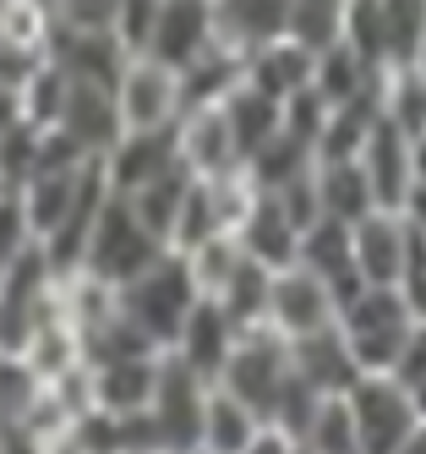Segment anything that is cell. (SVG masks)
<instances>
[{"label":"cell","mask_w":426,"mask_h":454,"mask_svg":"<svg viewBox=\"0 0 426 454\" xmlns=\"http://www.w3.org/2000/svg\"><path fill=\"white\" fill-rule=\"evenodd\" d=\"M115 301H120V317H126L148 345L170 350L175 334H181V323H186V312L203 301V296H197V285H191L186 257H181V252H164V257H153L137 279L115 285Z\"/></svg>","instance_id":"1"},{"label":"cell","mask_w":426,"mask_h":454,"mask_svg":"<svg viewBox=\"0 0 426 454\" xmlns=\"http://www.w3.org/2000/svg\"><path fill=\"white\" fill-rule=\"evenodd\" d=\"M170 247H164L148 224L131 214V203L120 198V192H110L105 208H98L93 219V231H88V247H82V274L93 279H105V285H126V279H137L153 257H164Z\"/></svg>","instance_id":"2"},{"label":"cell","mask_w":426,"mask_h":454,"mask_svg":"<svg viewBox=\"0 0 426 454\" xmlns=\"http://www.w3.org/2000/svg\"><path fill=\"white\" fill-rule=\"evenodd\" d=\"M410 329H415V312L405 307L399 290H383V285H367L350 307H339V334L360 372H393Z\"/></svg>","instance_id":"3"},{"label":"cell","mask_w":426,"mask_h":454,"mask_svg":"<svg viewBox=\"0 0 426 454\" xmlns=\"http://www.w3.org/2000/svg\"><path fill=\"white\" fill-rule=\"evenodd\" d=\"M295 378V362H290V340H279L274 329H246L229 350V362L219 372V388H229L241 405H252L262 421H274L284 388Z\"/></svg>","instance_id":"4"},{"label":"cell","mask_w":426,"mask_h":454,"mask_svg":"<svg viewBox=\"0 0 426 454\" xmlns=\"http://www.w3.org/2000/svg\"><path fill=\"white\" fill-rule=\"evenodd\" d=\"M345 400H350V416H355L360 454H399V443L421 427L410 388L393 372H360L345 388Z\"/></svg>","instance_id":"5"},{"label":"cell","mask_w":426,"mask_h":454,"mask_svg":"<svg viewBox=\"0 0 426 454\" xmlns=\"http://www.w3.org/2000/svg\"><path fill=\"white\" fill-rule=\"evenodd\" d=\"M181 72H170L153 55H131L115 77V115L120 132H164L181 121Z\"/></svg>","instance_id":"6"},{"label":"cell","mask_w":426,"mask_h":454,"mask_svg":"<svg viewBox=\"0 0 426 454\" xmlns=\"http://www.w3.org/2000/svg\"><path fill=\"white\" fill-rule=\"evenodd\" d=\"M208 378H197L191 367H181L170 350H164L159 362V383H153V427H159V443L164 454H186L197 449V438H203V405H208Z\"/></svg>","instance_id":"7"},{"label":"cell","mask_w":426,"mask_h":454,"mask_svg":"<svg viewBox=\"0 0 426 454\" xmlns=\"http://www.w3.org/2000/svg\"><path fill=\"white\" fill-rule=\"evenodd\" d=\"M339 317V301L312 269L301 263H284L274 269V285H268V329L279 340H306L317 329H334Z\"/></svg>","instance_id":"8"},{"label":"cell","mask_w":426,"mask_h":454,"mask_svg":"<svg viewBox=\"0 0 426 454\" xmlns=\"http://www.w3.org/2000/svg\"><path fill=\"white\" fill-rule=\"evenodd\" d=\"M159 362L164 350H137V356H105V362H88L82 388L88 405L110 411V416H137L153 405V383H159Z\"/></svg>","instance_id":"9"},{"label":"cell","mask_w":426,"mask_h":454,"mask_svg":"<svg viewBox=\"0 0 426 454\" xmlns=\"http://www.w3.org/2000/svg\"><path fill=\"white\" fill-rule=\"evenodd\" d=\"M175 153H181V165H186L191 176H203V181H219V176L246 170L241 143H236V126H229L224 105L186 110V115L175 121Z\"/></svg>","instance_id":"10"},{"label":"cell","mask_w":426,"mask_h":454,"mask_svg":"<svg viewBox=\"0 0 426 454\" xmlns=\"http://www.w3.org/2000/svg\"><path fill=\"white\" fill-rule=\"evenodd\" d=\"M355 159H360V170H367V181H372L377 208H393V214H399L405 198H410V186H415V137H410L393 115H383V121L372 126V137L360 143Z\"/></svg>","instance_id":"11"},{"label":"cell","mask_w":426,"mask_h":454,"mask_svg":"<svg viewBox=\"0 0 426 454\" xmlns=\"http://www.w3.org/2000/svg\"><path fill=\"white\" fill-rule=\"evenodd\" d=\"M213 39H219L213 0H159V17H153V34H148L143 55L164 60L170 72H186Z\"/></svg>","instance_id":"12"},{"label":"cell","mask_w":426,"mask_h":454,"mask_svg":"<svg viewBox=\"0 0 426 454\" xmlns=\"http://www.w3.org/2000/svg\"><path fill=\"white\" fill-rule=\"evenodd\" d=\"M236 340H241L236 317H229L219 301H208V296H203V301L186 312V323H181V334H175L170 356H175L181 367H191L197 378L219 383V372H224V362H229V350H236Z\"/></svg>","instance_id":"13"},{"label":"cell","mask_w":426,"mask_h":454,"mask_svg":"<svg viewBox=\"0 0 426 454\" xmlns=\"http://www.w3.org/2000/svg\"><path fill=\"white\" fill-rule=\"evenodd\" d=\"M405 241H410V224H405V214H393V208H372L367 219H355L350 224V263H355L360 285L393 290L399 263H405Z\"/></svg>","instance_id":"14"},{"label":"cell","mask_w":426,"mask_h":454,"mask_svg":"<svg viewBox=\"0 0 426 454\" xmlns=\"http://www.w3.org/2000/svg\"><path fill=\"white\" fill-rule=\"evenodd\" d=\"M295 263L301 269H312L328 290H334V301L339 307H350L360 290V274H355V263H350V224L345 219H317L312 231H301V252H295Z\"/></svg>","instance_id":"15"},{"label":"cell","mask_w":426,"mask_h":454,"mask_svg":"<svg viewBox=\"0 0 426 454\" xmlns=\"http://www.w3.org/2000/svg\"><path fill=\"white\" fill-rule=\"evenodd\" d=\"M55 132H66L77 143V153L88 159H105L120 137V115H115V88H98V82H77L72 77V99H66Z\"/></svg>","instance_id":"16"},{"label":"cell","mask_w":426,"mask_h":454,"mask_svg":"<svg viewBox=\"0 0 426 454\" xmlns=\"http://www.w3.org/2000/svg\"><path fill=\"white\" fill-rule=\"evenodd\" d=\"M290 362H295V378L312 383L317 395H345V388L360 378L355 367V356L339 334V317H334V329H317L306 340H290Z\"/></svg>","instance_id":"17"},{"label":"cell","mask_w":426,"mask_h":454,"mask_svg":"<svg viewBox=\"0 0 426 454\" xmlns=\"http://www.w3.org/2000/svg\"><path fill=\"white\" fill-rule=\"evenodd\" d=\"M246 88L257 93H268L274 105L295 99L301 88H312V50H301L295 39H268V44H257L246 55Z\"/></svg>","instance_id":"18"},{"label":"cell","mask_w":426,"mask_h":454,"mask_svg":"<svg viewBox=\"0 0 426 454\" xmlns=\"http://www.w3.org/2000/svg\"><path fill=\"white\" fill-rule=\"evenodd\" d=\"M236 236H241L246 257H252V263H262V269H284V263H295V252H301V231H295V219L279 208L274 192H257V203L241 219Z\"/></svg>","instance_id":"19"},{"label":"cell","mask_w":426,"mask_h":454,"mask_svg":"<svg viewBox=\"0 0 426 454\" xmlns=\"http://www.w3.org/2000/svg\"><path fill=\"white\" fill-rule=\"evenodd\" d=\"M175 126H164V132H120L115 148L105 153V176L115 192H131V186H143L153 181L164 165H175Z\"/></svg>","instance_id":"20"},{"label":"cell","mask_w":426,"mask_h":454,"mask_svg":"<svg viewBox=\"0 0 426 454\" xmlns=\"http://www.w3.org/2000/svg\"><path fill=\"white\" fill-rule=\"evenodd\" d=\"M50 55L77 82H98V88H115V77L126 72V60H131L115 34H60V27L50 39Z\"/></svg>","instance_id":"21"},{"label":"cell","mask_w":426,"mask_h":454,"mask_svg":"<svg viewBox=\"0 0 426 454\" xmlns=\"http://www.w3.org/2000/svg\"><path fill=\"white\" fill-rule=\"evenodd\" d=\"M191 170L181 165V159H175V165H164L153 181H143V186H131V192H120V198L131 203V214H137L143 224H148V231L164 241V247H170V236H175V219H181V208H186V192H191Z\"/></svg>","instance_id":"22"},{"label":"cell","mask_w":426,"mask_h":454,"mask_svg":"<svg viewBox=\"0 0 426 454\" xmlns=\"http://www.w3.org/2000/svg\"><path fill=\"white\" fill-rule=\"evenodd\" d=\"M241 77H246V55L213 39V44H208V50H203V55H197L191 67L181 72V105H186V110L224 105L229 93L241 88ZM186 110H181V115H186Z\"/></svg>","instance_id":"23"},{"label":"cell","mask_w":426,"mask_h":454,"mask_svg":"<svg viewBox=\"0 0 426 454\" xmlns=\"http://www.w3.org/2000/svg\"><path fill=\"white\" fill-rule=\"evenodd\" d=\"M377 82H383V72H377V67H367V60H360V50H355V44H345V39L312 55V93H317L322 105L360 99V93H372Z\"/></svg>","instance_id":"24"},{"label":"cell","mask_w":426,"mask_h":454,"mask_svg":"<svg viewBox=\"0 0 426 454\" xmlns=\"http://www.w3.org/2000/svg\"><path fill=\"white\" fill-rule=\"evenodd\" d=\"M312 176H317V203H322L328 219L355 224V219H367L377 208L372 181H367V170H360V159H317Z\"/></svg>","instance_id":"25"},{"label":"cell","mask_w":426,"mask_h":454,"mask_svg":"<svg viewBox=\"0 0 426 454\" xmlns=\"http://www.w3.org/2000/svg\"><path fill=\"white\" fill-rule=\"evenodd\" d=\"M213 27L219 44L252 55L257 44L284 34V0H213Z\"/></svg>","instance_id":"26"},{"label":"cell","mask_w":426,"mask_h":454,"mask_svg":"<svg viewBox=\"0 0 426 454\" xmlns=\"http://www.w3.org/2000/svg\"><path fill=\"white\" fill-rule=\"evenodd\" d=\"M262 427V416L252 411V405H241L229 388H208V405H203V443L208 454H241L246 443H252V433Z\"/></svg>","instance_id":"27"},{"label":"cell","mask_w":426,"mask_h":454,"mask_svg":"<svg viewBox=\"0 0 426 454\" xmlns=\"http://www.w3.org/2000/svg\"><path fill=\"white\" fill-rule=\"evenodd\" d=\"M181 257H186V269H191L197 296H224V285L246 269V247H241L236 231H219V236H208V241H197V247L181 252Z\"/></svg>","instance_id":"28"},{"label":"cell","mask_w":426,"mask_h":454,"mask_svg":"<svg viewBox=\"0 0 426 454\" xmlns=\"http://www.w3.org/2000/svg\"><path fill=\"white\" fill-rule=\"evenodd\" d=\"M345 17H350V0H284V39L317 55L345 39Z\"/></svg>","instance_id":"29"},{"label":"cell","mask_w":426,"mask_h":454,"mask_svg":"<svg viewBox=\"0 0 426 454\" xmlns=\"http://www.w3.org/2000/svg\"><path fill=\"white\" fill-rule=\"evenodd\" d=\"M317 165V153H312V143H301V137H295V132H284V126H279V132L268 137V143H262L252 159H246V176L257 181V192H279L284 181H295V176H306Z\"/></svg>","instance_id":"30"},{"label":"cell","mask_w":426,"mask_h":454,"mask_svg":"<svg viewBox=\"0 0 426 454\" xmlns=\"http://www.w3.org/2000/svg\"><path fill=\"white\" fill-rule=\"evenodd\" d=\"M224 115H229V126H236V143H241V159H252L262 143H268L279 126H284V105H274L268 93H257V88H246V77H241V88L224 99Z\"/></svg>","instance_id":"31"},{"label":"cell","mask_w":426,"mask_h":454,"mask_svg":"<svg viewBox=\"0 0 426 454\" xmlns=\"http://www.w3.org/2000/svg\"><path fill=\"white\" fill-rule=\"evenodd\" d=\"M268 285H274V269H262V263L246 257V269L224 285V296H208V301H219L229 317H236L241 334L246 329H268Z\"/></svg>","instance_id":"32"},{"label":"cell","mask_w":426,"mask_h":454,"mask_svg":"<svg viewBox=\"0 0 426 454\" xmlns=\"http://www.w3.org/2000/svg\"><path fill=\"white\" fill-rule=\"evenodd\" d=\"M66 99H72V72H66L55 55H44L39 72L22 82V115H27V126L50 132V126L60 121V110H66Z\"/></svg>","instance_id":"33"},{"label":"cell","mask_w":426,"mask_h":454,"mask_svg":"<svg viewBox=\"0 0 426 454\" xmlns=\"http://www.w3.org/2000/svg\"><path fill=\"white\" fill-rule=\"evenodd\" d=\"M295 443H306L312 454H360L350 400H345V395H322L317 411H312V421H306V433L295 438Z\"/></svg>","instance_id":"34"},{"label":"cell","mask_w":426,"mask_h":454,"mask_svg":"<svg viewBox=\"0 0 426 454\" xmlns=\"http://www.w3.org/2000/svg\"><path fill=\"white\" fill-rule=\"evenodd\" d=\"M383 115H393L410 137H421V132H426V72L393 67V72L383 77Z\"/></svg>","instance_id":"35"},{"label":"cell","mask_w":426,"mask_h":454,"mask_svg":"<svg viewBox=\"0 0 426 454\" xmlns=\"http://www.w3.org/2000/svg\"><path fill=\"white\" fill-rule=\"evenodd\" d=\"M0 39H17L27 50L50 55V39H55L50 0H6V6H0Z\"/></svg>","instance_id":"36"},{"label":"cell","mask_w":426,"mask_h":454,"mask_svg":"<svg viewBox=\"0 0 426 454\" xmlns=\"http://www.w3.org/2000/svg\"><path fill=\"white\" fill-rule=\"evenodd\" d=\"M120 0H50V17L60 34H115Z\"/></svg>","instance_id":"37"},{"label":"cell","mask_w":426,"mask_h":454,"mask_svg":"<svg viewBox=\"0 0 426 454\" xmlns=\"http://www.w3.org/2000/svg\"><path fill=\"white\" fill-rule=\"evenodd\" d=\"M39 241L27 231V214H22V203H17V192H0V279L12 274V263Z\"/></svg>","instance_id":"38"},{"label":"cell","mask_w":426,"mask_h":454,"mask_svg":"<svg viewBox=\"0 0 426 454\" xmlns=\"http://www.w3.org/2000/svg\"><path fill=\"white\" fill-rule=\"evenodd\" d=\"M393 290L405 296V307H410L415 317H426V236H421V231H410V241H405V263H399Z\"/></svg>","instance_id":"39"},{"label":"cell","mask_w":426,"mask_h":454,"mask_svg":"<svg viewBox=\"0 0 426 454\" xmlns=\"http://www.w3.org/2000/svg\"><path fill=\"white\" fill-rule=\"evenodd\" d=\"M153 17H159V0H120V6H115V39L126 44V55H143L148 50Z\"/></svg>","instance_id":"40"},{"label":"cell","mask_w":426,"mask_h":454,"mask_svg":"<svg viewBox=\"0 0 426 454\" xmlns=\"http://www.w3.org/2000/svg\"><path fill=\"white\" fill-rule=\"evenodd\" d=\"M39 60H44V50H27L17 39H0V88H22L33 72H39Z\"/></svg>","instance_id":"41"},{"label":"cell","mask_w":426,"mask_h":454,"mask_svg":"<svg viewBox=\"0 0 426 454\" xmlns=\"http://www.w3.org/2000/svg\"><path fill=\"white\" fill-rule=\"evenodd\" d=\"M393 378H399L405 388L426 383V317H415V329H410V340L399 350V362H393Z\"/></svg>","instance_id":"42"},{"label":"cell","mask_w":426,"mask_h":454,"mask_svg":"<svg viewBox=\"0 0 426 454\" xmlns=\"http://www.w3.org/2000/svg\"><path fill=\"white\" fill-rule=\"evenodd\" d=\"M295 449V438L284 433V427H274V421H262V427L252 433V443L241 449V454H290Z\"/></svg>","instance_id":"43"},{"label":"cell","mask_w":426,"mask_h":454,"mask_svg":"<svg viewBox=\"0 0 426 454\" xmlns=\"http://www.w3.org/2000/svg\"><path fill=\"white\" fill-rule=\"evenodd\" d=\"M399 214H405L410 231H421V236H426V186H421V181L410 186V198H405V208H399Z\"/></svg>","instance_id":"44"},{"label":"cell","mask_w":426,"mask_h":454,"mask_svg":"<svg viewBox=\"0 0 426 454\" xmlns=\"http://www.w3.org/2000/svg\"><path fill=\"white\" fill-rule=\"evenodd\" d=\"M399 454H426V421H421V427H415L405 443H399Z\"/></svg>","instance_id":"45"},{"label":"cell","mask_w":426,"mask_h":454,"mask_svg":"<svg viewBox=\"0 0 426 454\" xmlns=\"http://www.w3.org/2000/svg\"><path fill=\"white\" fill-rule=\"evenodd\" d=\"M415 181H421V186H426V132H421V137H415Z\"/></svg>","instance_id":"46"},{"label":"cell","mask_w":426,"mask_h":454,"mask_svg":"<svg viewBox=\"0 0 426 454\" xmlns=\"http://www.w3.org/2000/svg\"><path fill=\"white\" fill-rule=\"evenodd\" d=\"M410 400H415V416L426 421V383H415V388H410Z\"/></svg>","instance_id":"47"},{"label":"cell","mask_w":426,"mask_h":454,"mask_svg":"<svg viewBox=\"0 0 426 454\" xmlns=\"http://www.w3.org/2000/svg\"><path fill=\"white\" fill-rule=\"evenodd\" d=\"M415 72H426V27H421V44H415V60H410Z\"/></svg>","instance_id":"48"},{"label":"cell","mask_w":426,"mask_h":454,"mask_svg":"<svg viewBox=\"0 0 426 454\" xmlns=\"http://www.w3.org/2000/svg\"><path fill=\"white\" fill-rule=\"evenodd\" d=\"M290 454H312V449H306V443H295V449H290Z\"/></svg>","instance_id":"49"},{"label":"cell","mask_w":426,"mask_h":454,"mask_svg":"<svg viewBox=\"0 0 426 454\" xmlns=\"http://www.w3.org/2000/svg\"><path fill=\"white\" fill-rule=\"evenodd\" d=\"M0 6H6V0H0Z\"/></svg>","instance_id":"50"}]
</instances>
